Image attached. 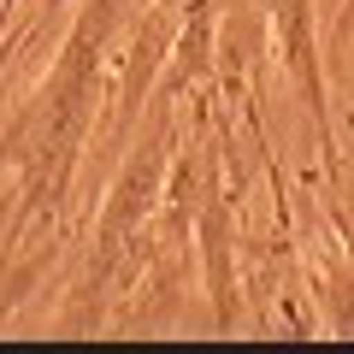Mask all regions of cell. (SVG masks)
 <instances>
[{"label":"cell","mask_w":354,"mask_h":354,"mask_svg":"<svg viewBox=\"0 0 354 354\" xmlns=\"http://www.w3.org/2000/svg\"><path fill=\"white\" fill-rule=\"evenodd\" d=\"M12 6H18V0H0V18H6V12H12Z\"/></svg>","instance_id":"cell-4"},{"label":"cell","mask_w":354,"mask_h":354,"mask_svg":"<svg viewBox=\"0 0 354 354\" xmlns=\"http://www.w3.org/2000/svg\"><path fill=\"white\" fill-rule=\"evenodd\" d=\"M325 65H330V77H337V88L348 95V106H354V0H342L337 18H330V48H325Z\"/></svg>","instance_id":"cell-2"},{"label":"cell","mask_w":354,"mask_h":354,"mask_svg":"<svg viewBox=\"0 0 354 354\" xmlns=\"http://www.w3.org/2000/svg\"><path fill=\"white\" fill-rule=\"evenodd\" d=\"M195 236H201V266H207V295H213V325L230 330L242 313L236 290V218H230V189L213 183L195 207Z\"/></svg>","instance_id":"cell-1"},{"label":"cell","mask_w":354,"mask_h":354,"mask_svg":"<svg viewBox=\"0 0 354 354\" xmlns=\"http://www.w3.org/2000/svg\"><path fill=\"white\" fill-rule=\"evenodd\" d=\"M319 295H325V313L337 337H354V266H325L319 272Z\"/></svg>","instance_id":"cell-3"}]
</instances>
